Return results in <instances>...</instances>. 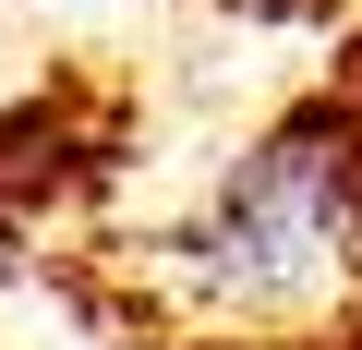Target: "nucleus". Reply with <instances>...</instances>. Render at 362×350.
<instances>
[{"instance_id": "f257e3e1", "label": "nucleus", "mask_w": 362, "mask_h": 350, "mask_svg": "<svg viewBox=\"0 0 362 350\" xmlns=\"http://www.w3.org/2000/svg\"><path fill=\"white\" fill-rule=\"evenodd\" d=\"M362 266V157L338 121H290L266 133L230 182L206 194V218L169 242V278L194 290L218 326H290L326 314Z\"/></svg>"}]
</instances>
